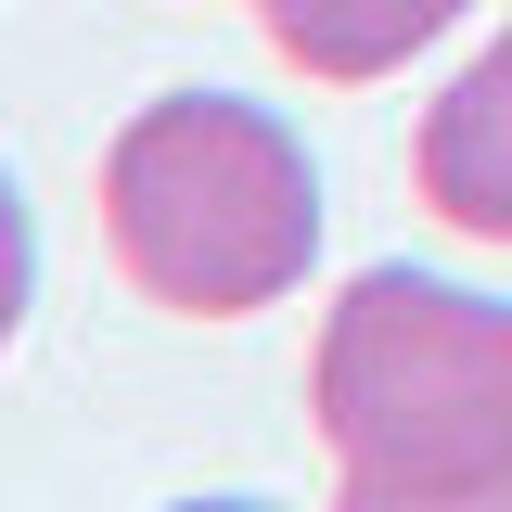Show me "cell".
Masks as SVG:
<instances>
[{
	"instance_id": "1",
	"label": "cell",
	"mask_w": 512,
	"mask_h": 512,
	"mask_svg": "<svg viewBox=\"0 0 512 512\" xmlns=\"http://www.w3.org/2000/svg\"><path fill=\"white\" fill-rule=\"evenodd\" d=\"M308 410L359 512H512V308L436 269H359L320 308Z\"/></svg>"
},
{
	"instance_id": "2",
	"label": "cell",
	"mask_w": 512,
	"mask_h": 512,
	"mask_svg": "<svg viewBox=\"0 0 512 512\" xmlns=\"http://www.w3.org/2000/svg\"><path fill=\"white\" fill-rule=\"evenodd\" d=\"M116 269L180 320H256L320 269V167L244 90H167L103 154Z\"/></svg>"
},
{
	"instance_id": "3",
	"label": "cell",
	"mask_w": 512,
	"mask_h": 512,
	"mask_svg": "<svg viewBox=\"0 0 512 512\" xmlns=\"http://www.w3.org/2000/svg\"><path fill=\"white\" fill-rule=\"evenodd\" d=\"M410 167H423V205H436L448 231L512 244V26H500L474 64H461V77H448L436 103H423Z\"/></svg>"
},
{
	"instance_id": "4",
	"label": "cell",
	"mask_w": 512,
	"mask_h": 512,
	"mask_svg": "<svg viewBox=\"0 0 512 512\" xmlns=\"http://www.w3.org/2000/svg\"><path fill=\"white\" fill-rule=\"evenodd\" d=\"M461 13H474V0H256L269 52L308 64L320 90H372V77H397L410 52H436Z\"/></svg>"
},
{
	"instance_id": "5",
	"label": "cell",
	"mask_w": 512,
	"mask_h": 512,
	"mask_svg": "<svg viewBox=\"0 0 512 512\" xmlns=\"http://www.w3.org/2000/svg\"><path fill=\"white\" fill-rule=\"evenodd\" d=\"M26 295H39V218H26V192L0 167V346L26 333Z\"/></svg>"
}]
</instances>
